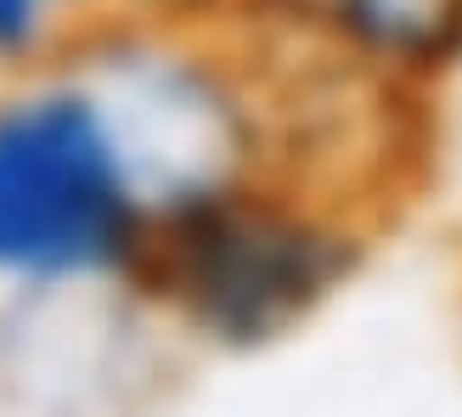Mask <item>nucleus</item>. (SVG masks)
<instances>
[{
	"mask_svg": "<svg viewBox=\"0 0 462 417\" xmlns=\"http://www.w3.org/2000/svg\"><path fill=\"white\" fill-rule=\"evenodd\" d=\"M383 231V203L305 170H265L170 208L135 293L180 356L265 361L328 321Z\"/></svg>",
	"mask_w": 462,
	"mask_h": 417,
	"instance_id": "obj_1",
	"label": "nucleus"
},
{
	"mask_svg": "<svg viewBox=\"0 0 462 417\" xmlns=\"http://www.w3.org/2000/svg\"><path fill=\"white\" fill-rule=\"evenodd\" d=\"M158 203L74 57L0 79V299L135 288Z\"/></svg>",
	"mask_w": 462,
	"mask_h": 417,
	"instance_id": "obj_2",
	"label": "nucleus"
},
{
	"mask_svg": "<svg viewBox=\"0 0 462 417\" xmlns=\"http://www.w3.org/2000/svg\"><path fill=\"white\" fill-rule=\"evenodd\" d=\"M68 57L107 97L158 220L248 175L288 170L282 74L237 23L113 12Z\"/></svg>",
	"mask_w": 462,
	"mask_h": 417,
	"instance_id": "obj_3",
	"label": "nucleus"
},
{
	"mask_svg": "<svg viewBox=\"0 0 462 417\" xmlns=\"http://www.w3.org/2000/svg\"><path fill=\"white\" fill-rule=\"evenodd\" d=\"M237 29L395 97L457 85L462 0H248Z\"/></svg>",
	"mask_w": 462,
	"mask_h": 417,
	"instance_id": "obj_4",
	"label": "nucleus"
},
{
	"mask_svg": "<svg viewBox=\"0 0 462 417\" xmlns=\"http://www.w3.org/2000/svg\"><path fill=\"white\" fill-rule=\"evenodd\" d=\"M119 12V0H0V79L74 51V40Z\"/></svg>",
	"mask_w": 462,
	"mask_h": 417,
	"instance_id": "obj_5",
	"label": "nucleus"
},
{
	"mask_svg": "<svg viewBox=\"0 0 462 417\" xmlns=\"http://www.w3.org/2000/svg\"><path fill=\"white\" fill-rule=\"evenodd\" d=\"M248 0H119V12L147 17H192V23H237Z\"/></svg>",
	"mask_w": 462,
	"mask_h": 417,
	"instance_id": "obj_6",
	"label": "nucleus"
},
{
	"mask_svg": "<svg viewBox=\"0 0 462 417\" xmlns=\"http://www.w3.org/2000/svg\"><path fill=\"white\" fill-rule=\"evenodd\" d=\"M457 333H462V276H457Z\"/></svg>",
	"mask_w": 462,
	"mask_h": 417,
	"instance_id": "obj_7",
	"label": "nucleus"
},
{
	"mask_svg": "<svg viewBox=\"0 0 462 417\" xmlns=\"http://www.w3.org/2000/svg\"><path fill=\"white\" fill-rule=\"evenodd\" d=\"M457 79H462V51H457Z\"/></svg>",
	"mask_w": 462,
	"mask_h": 417,
	"instance_id": "obj_8",
	"label": "nucleus"
}]
</instances>
